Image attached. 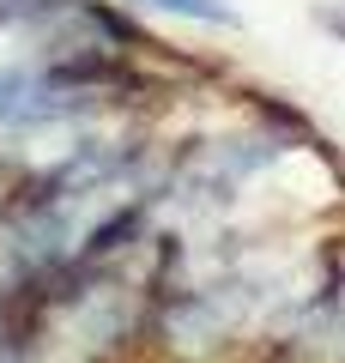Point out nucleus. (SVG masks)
<instances>
[{
	"label": "nucleus",
	"instance_id": "f257e3e1",
	"mask_svg": "<svg viewBox=\"0 0 345 363\" xmlns=\"http://www.w3.org/2000/svg\"><path fill=\"white\" fill-rule=\"evenodd\" d=\"M140 6H152V13H176V18H188V25H212V30H236V25H243L230 0H140Z\"/></svg>",
	"mask_w": 345,
	"mask_h": 363
}]
</instances>
